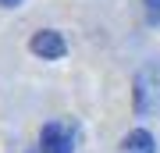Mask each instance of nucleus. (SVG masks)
Masks as SVG:
<instances>
[{"label":"nucleus","instance_id":"1","mask_svg":"<svg viewBox=\"0 0 160 153\" xmlns=\"http://www.w3.org/2000/svg\"><path fill=\"white\" fill-rule=\"evenodd\" d=\"M39 153H75V135H71V128L61 125V121L43 125V132H39Z\"/></svg>","mask_w":160,"mask_h":153},{"label":"nucleus","instance_id":"2","mask_svg":"<svg viewBox=\"0 0 160 153\" xmlns=\"http://www.w3.org/2000/svg\"><path fill=\"white\" fill-rule=\"evenodd\" d=\"M29 46H32V54H36V57H43V61H61V57L68 54V43H64V36H61V32H53V28H43V32H36Z\"/></svg>","mask_w":160,"mask_h":153},{"label":"nucleus","instance_id":"3","mask_svg":"<svg viewBox=\"0 0 160 153\" xmlns=\"http://www.w3.org/2000/svg\"><path fill=\"white\" fill-rule=\"evenodd\" d=\"M121 153H157V139L149 135L146 128H135V132H128V135H125Z\"/></svg>","mask_w":160,"mask_h":153},{"label":"nucleus","instance_id":"4","mask_svg":"<svg viewBox=\"0 0 160 153\" xmlns=\"http://www.w3.org/2000/svg\"><path fill=\"white\" fill-rule=\"evenodd\" d=\"M142 4H146V22L160 25V0H142Z\"/></svg>","mask_w":160,"mask_h":153},{"label":"nucleus","instance_id":"5","mask_svg":"<svg viewBox=\"0 0 160 153\" xmlns=\"http://www.w3.org/2000/svg\"><path fill=\"white\" fill-rule=\"evenodd\" d=\"M0 4H4V7H18L22 0H0Z\"/></svg>","mask_w":160,"mask_h":153}]
</instances>
